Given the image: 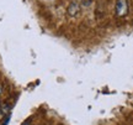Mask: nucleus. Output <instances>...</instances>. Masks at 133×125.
<instances>
[{
  "label": "nucleus",
  "instance_id": "nucleus-1",
  "mask_svg": "<svg viewBox=\"0 0 133 125\" xmlns=\"http://www.w3.org/2000/svg\"><path fill=\"white\" fill-rule=\"evenodd\" d=\"M128 14V0H117L116 1V16L123 17Z\"/></svg>",
  "mask_w": 133,
  "mask_h": 125
},
{
  "label": "nucleus",
  "instance_id": "nucleus-2",
  "mask_svg": "<svg viewBox=\"0 0 133 125\" xmlns=\"http://www.w3.org/2000/svg\"><path fill=\"white\" fill-rule=\"evenodd\" d=\"M68 14L70 16H76V15L80 14V5L78 4L76 1L70 3V5L68 6Z\"/></svg>",
  "mask_w": 133,
  "mask_h": 125
},
{
  "label": "nucleus",
  "instance_id": "nucleus-3",
  "mask_svg": "<svg viewBox=\"0 0 133 125\" xmlns=\"http://www.w3.org/2000/svg\"><path fill=\"white\" fill-rule=\"evenodd\" d=\"M10 113V105L6 104V103H3L0 104V118H4L6 114Z\"/></svg>",
  "mask_w": 133,
  "mask_h": 125
},
{
  "label": "nucleus",
  "instance_id": "nucleus-4",
  "mask_svg": "<svg viewBox=\"0 0 133 125\" xmlns=\"http://www.w3.org/2000/svg\"><path fill=\"white\" fill-rule=\"evenodd\" d=\"M1 93H3V88H1V86H0V96H1Z\"/></svg>",
  "mask_w": 133,
  "mask_h": 125
},
{
  "label": "nucleus",
  "instance_id": "nucleus-5",
  "mask_svg": "<svg viewBox=\"0 0 133 125\" xmlns=\"http://www.w3.org/2000/svg\"><path fill=\"white\" fill-rule=\"evenodd\" d=\"M24 125H29V123H25V124Z\"/></svg>",
  "mask_w": 133,
  "mask_h": 125
}]
</instances>
